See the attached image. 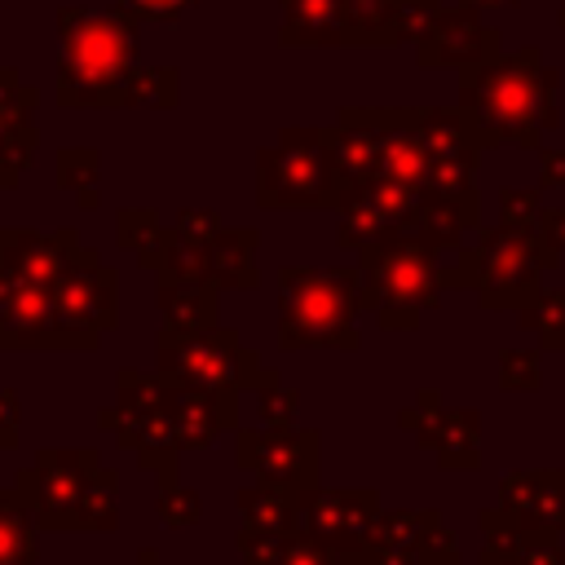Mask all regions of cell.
I'll return each mask as SVG.
<instances>
[{"label": "cell", "mask_w": 565, "mask_h": 565, "mask_svg": "<svg viewBox=\"0 0 565 565\" xmlns=\"http://www.w3.org/2000/svg\"><path fill=\"white\" fill-rule=\"evenodd\" d=\"M552 71L539 66L534 49L508 62H486L463 71V110L481 141L516 137L534 141L539 128H552Z\"/></svg>", "instance_id": "6da1fadb"}, {"label": "cell", "mask_w": 565, "mask_h": 565, "mask_svg": "<svg viewBox=\"0 0 565 565\" xmlns=\"http://www.w3.org/2000/svg\"><path fill=\"white\" fill-rule=\"evenodd\" d=\"M62 49H66L62 71H57L62 106L124 102V84L132 66V18L128 13L62 9Z\"/></svg>", "instance_id": "7a4b0ae2"}, {"label": "cell", "mask_w": 565, "mask_h": 565, "mask_svg": "<svg viewBox=\"0 0 565 565\" xmlns=\"http://www.w3.org/2000/svg\"><path fill=\"white\" fill-rule=\"evenodd\" d=\"M362 274H313V269H287L278 274V344L305 349V344H358L353 335V309H358Z\"/></svg>", "instance_id": "3957f363"}, {"label": "cell", "mask_w": 565, "mask_h": 565, "mask_svg": "<svg viewBox=\"0 0 565 565\" xmlns=\"http://www.w3.org/2000/svg\"><path fill=\"white\" fill-rule=\"evenodd\" d=\"M31 486V508H40V525H75L97 530L115 525V472H102L88 450L79 455H44L40 472H22Z\"/></svg>", "instance_id": "277c9868"}, {"label": "cell", "mask_w": 565, "mask_h": 565, "mask_svg": "<svg viewBox=\"0 0 565 565\" xmlns=\"http://www.w3.org/2000/svg\"><path fill=\"white\" fill-rule=\"evenodd\" d=\"M340 194V168L331 154V132H287L260 154V203L265 207H309Z\"/></svg>", "instance_id": "5b68a950"}, {"label": "cell", "mask_w": 565, "mask_h": 565, "mask_svg": "<svg viewBox=\"0 0 565 565\" xmlns=\"http://www.w3.org/2000/svg\"><path fill=\"white\" fill-rule=\"evenodd\" d=\"M362 300L375 305L380 322H393V309H402V327L415 322V313L424 305H433L437 296V265L433 252L424 243H406V238H380L371 247H362Z\"/></svg>", "instance_id": "8992f818"}, {"label": "cell", "mask_w": 565, "mask_h": 565, "mask_svg": "<svg viewBox=\"0 0 565 565\" xmlns=\"http://www.w3.org/2000/svg\"><path fill=\"white\" fill-rule=\"evenodd\" d=\"M159 366L168 380L181 388H203V393H230L243 380H256V358L238 349L230 331H163L159 340Z\"/></svg>", "instance_id": "52a82bcc"}, {"label": "cell", "mask_w": 565, "mask_h": 565, "mask_svg": "<svg viewBox=\"0 0 565 565\" xmlns=\"http://www.w3.org/2000/svg\"><path fill=\"white\" fill-rule=\"evenodd\" d=\"M53 309L66 340H93L97 331L115 327V274L97 265V256L79 252L53 282Z\"/></svg>", "instance_id": "ba28073f"}, {"label": "cell", "mask_w": 565, "mask_h": 565, "mask_svg": "<svg viewBox=\"0 0 565 565\" xmlns=\"http://www.w3.org/2000/svg\"><path fill=\"white\" fill-rule=\"evenodd\" d=\"M296 508H300L305 530L340 556L362 552L375 530V494L371 490H300Z\"/></svg>", "instance_id": "9c48e42d"}, {"label": "cell", "mask_w": 565, "mask_h": 565, "mask_svg": "<svg viewBox=\"0 0 565 565\" xmlns=\"http://www.w3.org/2000/svg\"><path fill=\"white\" fill-rule=\"evenodd\" d=\"M238 463L252 468V472H260L274 486L300 490L313 477V468H318V437L313 433H287V428L243 433Z\"/></svg>", "instance_id": "30bf717a"}, {"label": "cell", "mask_w": 565, "mask_h": 565, "mask_svg": "<svg viewBox=\"0 0 565 565\" xmlns=\"http://www.w3.org/2000/svg\"><path fill=\"white\" fill-rule=\"evenodd\" d=\"M534 269L539 265H534V252H530V238L525 234H503V238L486 243L481 265H477L486 305H512L508 296H521L530 287Z\"/></svg>", "instance_id": "8fae6325"}, {"label": "cell", "mask_w": 565, "mask_h": 565, "mask_svg": "<svg viewBox=\"0 0 565 565\" xmlns=\"http://www.w3.org/2000/svg\"><path fill=\"white\" fill-rule=\"evenodd\" d=\"M481 49H494V31H486L468 9L437 13V22L419 35V62L424 66H437V62H481V57H490Z\"/></svg>", "instance_id": "7c38bea8"}, {"label": "cell", "mask_w": 565, "mask_h": 565, "mask_svg": "<svg viewBox=\"0 0 565 565\" xmlns=\"http://www.w3.org/2000/svg\"><path fill=\"white\" fill-rule=\"evenodd\" d=\"M344 0H282V44H340Z\"/></svg>", "instance_id": "4fadbf2b"}, {"label": "cell", "mask_w": 565, "mask_h": 565, "mask_svg": "<svg viewBox=\"0 0 565 565\" xmlns=\"http://www.w3.org/2000/svg\"><path fill=\"white\" fill-rule=\"evenodd\" d=\"M252 247H256V234L252 230H216V238L203 247V256H207V282L252 287L256 282Z\"/></svg>", "instance_id": "5bb4252c"}, {"label": "cell", "mask_w": 565, "mask_h": 565, "mask_svg": "<svg viewBox=\"0 0 565 565\" xmlns=\"http://www.w3.org/2000/svg\"><path fill=\"white\" fill-rule=\"evenodd\" d=\"M159 296L172 331H207L216 322V296L207 282H163Z\"/></svg>", "instance_id": "9a60e30c"}, {"label": "cell", "mask_w": 565, "mask_h": 565, "mask_svg": "<svg viewBox=\"0 0 565 565\" xmlns=\"http://www.w3.org/2000/svg\"><path fill=\"white\" fill-rule=\"evenodd\" d=\"M344 40L353 44L397 40V0H344Z\"/></svg>", "instance_id": "2e32d148"}, {"label": "cell", "mask_w": 565, "mask_h": 565, "mask_svg": "<svg viewBox=\"0 0 565 565\" xmlns=\"http://www.w3.org/2000/svg\"><path fill=\"white\" fill-rule=\"evenodd\" d=\"M31 503L0 499V565H26L35 556V534H31Z\"/></svg>", "instance_id": "e0dca14e"}, {"label": "cell", "mask_w": 565, "mask_h": 565, "mask_svg": "<svg viewBox=\"0 0 565 565\" xmlns=\"http://www.w3.org/2000/svg\"><path fill=\"white\" fill-rule=\"evenodd\" d=\"M93 177H97V154H93V150H62V168H57V181H62V185H79V181H84V190H88ZM88 194H93V190H88ZM88 194H84V203H93Z\"/></svg>", "instance_id": "ac0fdd59"}, {"label": "cell", "mask_w": 565, "mask_h": 565, "mask_svg": "<svg viewBox=\"0 0 565 565\" xmlns=\"http://www.w3.org/2000/svg\"><path fill=\"white\" fill-rule=\"evenodd\" d=\"M278 565H335V552L322 547V543L305 530V534H291V539H287V552H282Z\"/></svg>", "instance_id": "d6986e66"}, {"label": "cell", "mask_w": 565, "mask_h": 565, "mask_svg": "<svg viewBox=\"0 0 565 565\" xmlns=\"http://www.w3.org/2000/svg\"><path fill=\"white\" fill-rule=\"evenodd\" d=\"M194 0H119V13L128 18H146V22H172L190 9Z\"/></svg>", "instance_id": "ffe728a7"}, {"label": "cell", "mask_w": 565, "mask_h": 565, "mask_svg": "<svg viewBox=\"0 0 565 565\" xmlns=\"http://www.w3.org/2000/svg\"><path fill=\"white\" fill-rule=\"evenodd\" d=\"M159 508H163V521H168V525H190V521L199 516V499H194L190 490H177V494H172V486L163 490Z\"/></svg>", "instance_id": "44dd1931"}, {"label": "cell", "mask_w": 565, "mask_h": 565, "mask_svg": "<svg viewBox=\"0 0 565 565\" xmlns=\"http://www.w3.org/2000/svg\"><path fill=\"white\" fill-rule=\"evenodd\" d=\"M543 340H552L556 349H565V296H547L543 300Z\"/></svg>", "instance_id": "7402d4cb"}, {"label": "cell", "mask_w": 565, "mask_h": 565, "mask_svg": "<svg viewBox=\"0 0 565 565\" xmlns=\"http://www.w3.org/2000/svg\"><path fill=\"white\" fill-rule=\"evenodd\" d=\"M18 437V397L0 393V446H13Z\"/></svg>", "instance_id": "603a6c76"}, {"label": "cell", "mask_w": 565, "mask_h": 565, "mask_svg": "<svg viewBox=\"0 0 565 565\" xmlns=\"http://www.w3.org/2000/svg\"><path fill=\"white\" fill-rule=\"evenodd\" d=\"M335 565H371V561H366V556H358V552H353V556H344V561H335Z\"/></svg>", "instance_id": "cb8c5ba5"}, {"label": "cell", "mask_w": 565, "mask_h": 565, "mask_svg": "<svg viewBox=\"0 0 565 565\" xmlns=\"http://www.w3.org/2000/svg\"><path fill=\"white\" fill-rule=\"evenodd\" d=\"M468 4H503V0H468Z\"/></svg>", "instance_id": "d4e9b609"}, {"label": "cell", "mask_w": 565, "mask_h": 565, "mask_svg": "<svg viewBox=\"0 0 565 565\" xmlns=\"http://www.w3.org/2000/svg\"><path fill=\"white\" fill-rule=\"evenodd\" d=\"M141 565H154V556H146V561H141Z\"/></svg>", "instance_id": "484cf974"}]
</instances>
